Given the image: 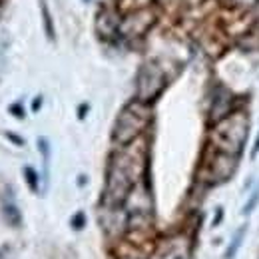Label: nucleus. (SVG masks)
Segmentation results:
<instances>
[{"instance_id": "nucleus-1", "label": "nucleus", "mask_w": 259, "mask_h": 259, "mask_svg": "<svg viewBox=\"0 0 259 259\" xmlns=\"http://www.w3.org/2000/svg\"><path fill=\"white\" fill-rule=\"evenodd\" d=\"M144 110L140 106H130L124 110V114L120 116L118 120V126H116V140L120 142H130L140 130L144 128L148 116L142 114Z\"/></svg>"}, {"instance_id": "nucleus-2", "label": "nucleus", "mask_w": 259, "mask_h": 259, "mask_svg": "<svg viewBox=\"0 0 259 259\" xmlns=\"http://www.w3.org/2000/svg\"><path fill=\"white\" fill-rule=\"evenodd\" d=\"M190 258V248L182 238L168 240L160 246L154 259H188Z\"/></svg>"}, {"instance_id": "nucleus-3", "label": "nucleus", "mask_w": 259, "mask_h": 259, "mask_svg": "<svg viewBox=\"0 0 259 259\" xmlns=\"http://www.w3.org/2000/svg\"><path fill=\"white\" fill-rule=\"evenodd\" d=\"M244 236H246V228H242L240 232H238V236H236V242L230 246V250H228V254H226V258L232 259L236 256V252L240 250V246H242V242H244Z\"/></svg>"}, {"instance_id": "nucleus-4", "label": "nucleus", "mask_w": 259, "mask_h": 259, "mask_svg": "<svg viewBox=\"0 0 259 259\" xmlns=\"http://www.w3.org/2000/svg\"><path fill=\"white\" fill-rule=\"evenodd\" d=\"M24 172H26V180H28L30 188H32V190H38V180H36V172H34L32 168H26Z\"/></svg>"}, {"instance_id": "nucleus-5", "label": "nucleus", "mask_w": 259, "mask_h": 259, "mask_svg": "<svg viewBox=\"0 0 259 259\" xmlns=\"http://www.w3.org/2000/svg\"><path fill=\"white\" fill-rule=\"evenodd\" d=\"M258 202H259V186L256 188V190H254V196H252V200L246 204V210H244V214H250V212L256 208V204H258Z\"/></svg>"}, {"instance_id": "nucleus-6", "label": "nucleus", "mask_w": 259, "mask_h": 259, "mask_svg": "<svg viewBox=\"0 0 259 259\" xmlns=\"http://www.w3.org/2000/svg\"><path fill=\"white\" fill-rule=\"evenodd\" d=\"M42 10H44V20H46V30H48V36L52 38V24H50V14H48L46 4H42Z\"/></svg>"}, {"instance_id": "nucleus-7", "label": "nucleus", "mask_w": 259, "mask_h": 259, "mask_svg": "<svg viewBox=\"0 0 259 259\" xmlns=\"http://www.w3.org/2000/svg\"><path fill=\"white\" fill-rule=\"evenodd\" d=\"M259 152V138H258V144H256V150H254V154H258Z\"/></svg>"}]
</instances>
